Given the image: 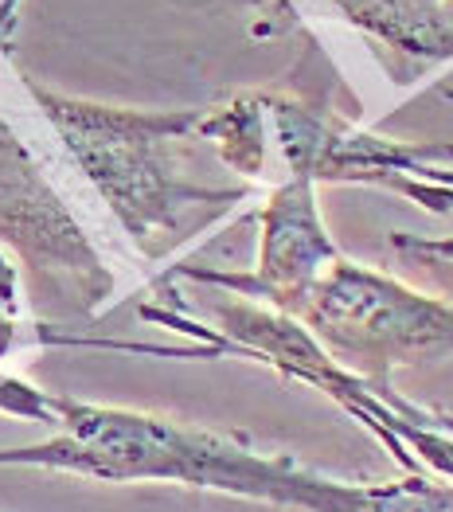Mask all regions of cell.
<instances>
[{
	"mask_svg": "<svg viewBox=\"0 0 453 512\" xmlns=\"http://www.w3.org/2000/svg\"><path fill=\"white\" fill-rule=\"evenodd\" d=\"M51 438L0 450V466L79 473L94 481H165L215 489L297 512H453V481L407 473L399 481H336L297 462L258 454L231 434L165 415L47 395Z\"/></svg>",
	"mask_w": 453,
	"mask_h": 512,
	"instance_id": "obj_1",
	"label": "cell"
},
{
	"mask_svg": "<svg viewBox=\"0 0 453 512\" xmlns=\"http://www.w3.org/2000/svg\"><path fill=\"white\" fill-rule=\"evenodd\" d=\"M28 94L145 258H165L243 204L254 188L247 180H207L200 172V110L106 106L55 94L32 79Z\"/></svg>",
	"mask_w": 453,
	"mask_h": 512,
	"instance_id": "obj_2",
	"label": "cell"
},
{
	"mask_svg": "<svg viewBox=\"0 0 453 512\" xmlns=\"http://www.w3.org/2000/svg\"><path fill=\"white\" fill-rule=\"evenodd\" d=\"M200 137L227 172L254 180L360 184L395 192L399 180L450 165L453 145L399 141L360 129L329 98L286 90H250L223 106L200 110Z\"/></svg>",
	"mask_w": 453,
	"mask_h": 512,
	"instance_id": "obj_3",
	"label": "cell"
},
{
	"mask_svg": "<svg viewBox=\"0 0 453 512\" xmlns=\"http://www.w3.org/2000/svg\"><path fill=\"white\" fill-rule=\"evenodd\" d=\"M313 341L340 368L375 387L399 372L453 360V298L340 255L297 305Z\"/></svg>",
	"mask_w": 453,
	"mask_h": 512,
	"instance_id": "obj_4",
	"label": "cell"
},
{
	"mask_svg": "<svg viewBox=\"0 0 453 512\" xmlns=\"http://www.w3.org/2000/svg\"><path fill=\"white\" fill-rule=\"evenodd\" d=\"M0 247L16 251L47 321H86L114 298V274L79 219L0 118Z\"/></svg>",
	"mask_w": 453,
	"mask_h": 512,
	"instance_id": "obj_5",
	"label": "cell"
},
{
	"mask_svg": "<svg viewBox=\"0 0 453 512\" xmlns=\"http://www.w3.org/2000/svg\"><path fill=\"white\" fill-rule=\"evenodd\" d=\"M344 255L329 235V223L317 204V184L286 180L274 184L258 212V262L254 270H204V266H176L180 278L196 286H215L235 298L270 305L293 317L317 278Z\"/></svg>",
	"mask_w": 453,
	"mask_h": 512,
	"instance_id": "obj_6",
	"label": "cell"
},
{
	"mask_svg": "<svg viewBox=\"0 0 453 512\" xmlns=\"http://www.w3.org/2000/svg\"><path fill=\"white\" fill-rule=\"evenodd\" d=\"M336 12L379 51L395 83L453 63V0H332Z\"/></svg>",
	"mask_w": 453,
	"mask_h": 512,
	"instance_id": "obj_7",
	"label": "cell"
},
{
	"mask_svg": "<svg viewBox=\"0 0 453 512\" xmlns=\"http://www.w3.org/2000/svg\"><path fill=\"white\" fill-rule=\"evenodd\" d=\"M391 251L411 262L414 270H422L438 294L453 298V235L446 239H422V235H411V231H395L391 235Z\"/></svg>",
	"mask_w": 453,
	"mask_h": 512,
	"instance_id": "obj_8",
	"label": "cell"
},
{
	"mask_svg": "<svg viewBox=\"0 0 453 512\" xmlns=\"http://www.w3.org/2000/svg\"><path fill=\"white\" fill-rule=\"evenodd\" d=\"M391 196H403V200H411V204H418V208H426V212L434 215L453 212V169L450 165H438V169L422 172V176H407V180L395 184Z\"/></svg>",
	"mask_w": 453,
	"mask_h": 512,
	"instance_id": "obj_9",
	"label": "cell"
},
{
	"mask_svg": "<svg viewBox=\"0 0 453 512\" xmlns=\"http://www.w3.org/2000/svg\"><path fill=\"white\" fill-rule=\"evenodd\" d=\"M16 305H20V274L0 251V317H12Z\"/></svg>",
	"mask_w": 453,
	"mask_h": 512,
	"instance_id": "obj_10",
	"label": "cell"
},
{
	"mask_svg": "<svg viewBox=\"0 0 453 512\" xmlns=\"http://www.w3.org/2000/svg\"><path fill=\"white\" fill-rule=\"evenodd\" d=\"M20 344V325L12 317H0V360Z\"/></svg>",
	"mask_w": 453,
	"mask_h": 512,
	"instance_id": "obj_11",
	"label": "cell"
},
{
	"mask_svg": "<svg viewBox=\"0 0 453 512\" xmlns=\"http://www.w3.org/2000/svg\"><path fill=\"white\" fill-rule=\"evenodd\" d=\"M16 12H20V0H0V40H8V32L16 28Z\"/></svg>",
	"mask_w": 453,
	"mask_h": 512,
	"instance_id": "obj_12",
	"label": "cell"
}]
</instances>
